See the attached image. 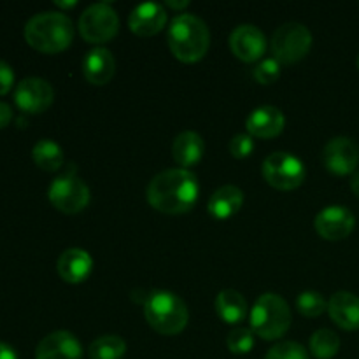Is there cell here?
<instances>
[{
    "label": "cell",
    "mask_w": 359,
    "mask_h": 359,
    "mask_svg": "<svg viewBox=\"0 0 359 359\" xmlns=\"http://www.w3.org/2000/svg\"><path fill=\"white\" fill-rule=\"evenodd\" d=\"M56 6H58V7H69V9H70V7H76L77 6V2H76V0H70V2H62V0H56Z\"/></svg>",
    "instance_id": "d590c367"
},
{
    "label": "cell",
    "mask_w": 359,
    "mask_h": 359,
    "mask_svg": "<svg viewBox=\"0 0 359 359\" xmlns=\"http://www.w3.org/2000/svg\"><path fill=\"white\" fill-rule=\"evenodd\" d=\"M11 119H13V109H11L9 104L0 100V130L6 128L11 123Z\"/></svg>",
    "instance_id": "1f68e13d"
},
{
    "label": "cell",
    "mask_w": 359,
    "mask_h": 359,
    "mask_svg": "<svg viewBox=\"0 0 359 359\" xmlns=\"http://www.w3.org/2000/svg\"><path fill=\"white\" fill-rule=\"evenodd\" d=\"M35 165L46 172H56L63 165V149L51 139H41L32 149Z\"/></svg>",
    "instance_id": "603a6c76"
},
{
    "label": "cell",
    "mask_w": 359,
    "mask_h": 359,
    "mask_svg": "<svg viewBox=\"0 0 359 359\" xmlns=\"http://www.w3.org/2000/svg\"><path fill=\"white\" fill-rule=\"evenodd\" d=\"M226 346L233 354H248L255 347V332L251 328L237 326L226 337Z\"/></svg>",
    "instance_id": "4316f807"
},
{
    "label": "cell",
    "mask_w": 359,
    "mask_h": 359,
    "mask_svg": "<svg viewBox=\"0 0 359 359\" xmlns=\"http://www.w3.org/2000/svg\"><path fill=\"white\" fill-rule=\"evenodd\" d=\"M297 309L300 314L307 316V318H318L323 312L328 311V302L318 291H304L298 294Z\"/></svg>",
    "instance_id": "484cf974"
},
{
    "label": "cell",
    "mask_w": 359,
    "mask_h": 359,
    "mask_svg": "<svg viewBox=\"0 0 359 359\" xmlns=\"http://www.w3.org/2000/svg\"><path fill=\"white\" fill-rule=\"evenodd\" d=\"M188 0H182V2H172V0H168L167 2V6L168 7H174V9H182V7H186L188 6Z\"/></svg>",
    "instance_id": "e575fe53"
},
{
    "label": "cell",
    "mask_w": 359,
    "mask_h": 359,
    "mask_svg": "<svg viewBox=\"0 0 359 359\" xmlns=\"http://www.w3.org/2000/svg\"><path fill=\"white\" fill-rule=\"evenodd\" d=\"M144 316L154 332L167 337L181 333L189 321L184 300L167 290H156L147 294L144 302Z\"/></svg>",
    "instance_id": "277c9868"
},
{
    "label": "cell",
    "mask_w": 359,
    "mask_h": 359,
    "mask_svg": "<svg viewBox=\"0 0 359 359\" xmlns=\"http://www.w3.org/2000/svg\"><path fill=\"white\" fill-rule=\"evenodd\" d=\"M83 346L74 333L58 330L39 342L35 349V359H81Z\"/></svg>",
    "instance_id": "5bb4252c"
},
{
    "label": "cell",
    "mask_w": 359,
    "mask_h": 359,
    "mask_svg": "<svg viewBox=\"0 0 359 359\" xmlns=\"http://www.w3.org/2000/svg\"><path fill=\"white\" fill-rule=\"evenodd\" d=\"M244 203V193L233 184H224L212 193L207 203V210L216 219H228L241 210Z\"/></svg>",
    "instance_id": "ffe728a7"
},
{
    "label": "cell",
    "mask_w": 359,
    "mask_h": 359,
    "mask_svg": "<svg viewBox=\"0 0 359 359\" xmlns=\"http://www.w3.org/2000/svg\"><path fill=\"white\" fill-rule=\"evenodd\" d=\"M49 202L63 214H77L90 203V188L74 174L56 177L49 186Z\"/></svg>",
    "instance_id": "9c48e42d"
},
{
    "label": "cell",
    "mask_w": 359,
    "mask_h": 359,
    "mask_svg": "<svg viewBox=\"0 0 359 359\" xmlns=\"http://www.w3.org/2000/svg\"><path fill=\"white\" fill-rule=\"evenodd\" d=\"M358 67H359V56H358Z\"/></svg>",
    "instance_id": "8d00e7d4"
},
{
    "label": "cell",
    "mask_w": 359,
    "mask_h": 359,
    "mask_svg": "<svg viewBox=\"0 0 359 359\" xmlns=\"http://www.w3.org/2000/svg\"><path fill=\"white\" fill-rule=\"evenodd\" d=\"M351 191L359 198V172H356V174L353 175V179H351Z\"/></svg>",
    "instance_id": "836d02e7"
},
{
    "label": "cell",
    "mask_w": 359,
    "mask_h": 359,
    "mask_svg": "<svg viewBox=\"0 0 359 359\" xmlns=\"http://www.w3.org/2000/svg\"><path fill=\"white\" fill-rule=\"evenodd\" d=\"M172 55L184 63L198 62L210 46V32L205 21L191 13H181L170 21L167 34Z\"/></svg>",
    "instance_id": "7a4b0ae2"
},
{
    "label": "cell",
    "mask_w": 359,
    "mask_h": 359,
    "mask_svg": "<svg viewBox=\"0 0 359 359\" xmlns=\"http://www.w3.org/2000/svg\"><path fill=\"white\" fill-rule=\"evenodd\" d=\"M0 359H18V354L9 344L0 342Z\"/></svg>",
    "instance_id": "d6a6232c"
},
{
    "label": "cell",
    "mask_w": 359,
    "mask_h": 359,
    "mask_svg": "<svg viewBox=\"0 0 359 359\" xmlns=\"http://www.w3.org/2000/svg\"><path fill=\"white\" fill-rule=\"evenodd\" d=\"M25 39L37 51L60 53L74 39L72 20L60 11H42L27 21Z\"/></svg>",
    "instance_id": "3957f363"
},
{
    "label": "cell",
    "mask_w": 359,
    "mask_h": 359,
    "mask_svg": "<svg viewBox=\"0 0 359 359\" xmlns=\"http://www.w3.org/2000/svg\"><path fill=\"white\" fill-rule=\"evenodd\" d=\"M252 76L259 84H272L280 77V63L276 58H265L255 67Z\"/></svg>",
    "instance_id": "f1b7e54d"
},
{
    "label": "cell",
    "mask_w": 359,
    "mask_h": 359,
    "mask_svg": "<svg viewBox=\"0 0 359 359\" xmlns=\"http://www.w3.org/2000/svg\"><path fill=\"white\" fill-rule=\"evenodd\" d=\"M340 349V339L335 332L328 328L318 330L311 337V353L318 359H332Z\"/></svg>",
    "instance_id": "d4e9b609"
},
{
    "label": "cell",
    "mask_w": 359,
    "mask_h": 359,
    "mask_svg": "<svg viewBox=\"0 0 359 359\" xmlns=\"http://www.w3.org/2000/svg\"><path fill=\"white\" fill-rule=\"evenodd\" d=\"M77 28L84 41L91 44H102L111 41L118 34L119 16L109 2L91 4L79 16Z\"/></svg>",
    "instance_id": "52a82bcc"
},
{
    "label": "cell",
    "mask_w": 359,
    "mask_h": 359,
    "mask_svg": "<svg viewBox=\"0 0 359 359\" xmlns=\"http://www.w3.org/2000/svg\"><path fill=\"white\" fill-rule=\"evenodd\" d=\"M91 359H121L126 353V342L119 335H102L88 349Z\"/></svg>",
    "instance_id": "cb8c5ba5"
},
{
    "label": "cell",
    "mask_w": 359,
    "mask_h": 359,
    "mask_svg": "<svg viewBox=\"0 0 359 359\" xmlns=\"http://www.w3.org/2000/svg\"><path fill=\"white\" fill-rule=\"evenodd\" d=\"M55 100V90L42 77H27L20 81L14 90V102L18 107L28 114L44 112Z\"/></svg>",
    "instance_id": "8fae6325"
},
{
    "label": "cell",
    "mask_w": 359,
    "mask_h": 359,
    "mask_svg": "<svg viewBox=\"0 0 359 359\" xmlns=\"http://www.w3.org/2000/svg\"><path fill=\"white\" fill-rule=\"evenodd\" d=\"M216 312L228 325H238L248 316V302L238 291L223 290L216 298Z\"/></svg>",
    "instance_id": "7402d4cb"
},
{
    "label": "cell",
    "mask_w": 359,
    "mask_h": 359,
    "mask_svg": "<svg viewBox=\"0 0 359 359\" xmlns=\"http://www.w3.org/2000/svg\"><path fill=\"white\" fill-rule=\"evenodd\" d=\"M255 149V140L249 133H237L230 140V153L235 158H248Z\"/></svg>",
    "instance_id": "f546056e"
},
{
    "label": "cell",
    "mask_w": 359,
    "mask_h": 359,
    "mask_svg": "<svg viewBox=\"0 0 359 359\" xmlns=\"http://www.w3.org/2000/svg\"><path fill=\"white\" fill-rule=\"evenodd\" d=\"M114 56L105 48L91 49L83 58V74L91 84L102 86V84L109 83L112 76H114Z\"/></svg>",
    "instance_id": "d6986e66"
},
{
    "label": "cell",
    "mask_w": 359,
    "mask_h": 359,
    "mask_svg": "<svg viewBox=\"0 0 359 359\" xmlns=\"http://www.w3.org/2000/svg\"><path fill=\"white\" fill-rule=\"evenodd\" d=\"M312 46V34L305 25L287 21L280 25L272 37L273 58L279 63H297L307 56Z\"/></svg>",
    "instance_id": "8992f818"
},
{
    "label": "cell",
    "mask_w": 359,
    "mask_h": 359,
    "mask_svg": "<svg viewBox=\"0 0 359 359\" xmlns=\"http://www.w3.org/2000/svg\"><path fill=\"white\" fill-rule=\"evenodd\" d=\"M203 153H205V142L200 137V133L193 132V130L181 132L172 144V156L184 168L198 163Z\"/></svg>",
    "instance_id": "44dd1931"
},
{
    "label": "cell",
    "mask_w": 359,
    "mask_h": 359,
    "mask_svg": "<svg viewBox=\"0 0 359 359\" xmlns=\"http://www.w3.org/2000/svg\"><path fill=\"white\" fill-rule=\"evenodd\" d=\"M198 179L188 168H168L151 179L147 202L165 214H182L191 210L198 200Z\"/></svg>",
    "instance_id": "6da1fadb"
},
{
    "label": "cell",
    "mask_w": 359,
    "mask_h": 359,
    "mask_svg": "<svg viewBox=\"0 0 359 359\" xmlns=\"http://www.w3.org/2000/svg\"><path fill=\"white\" fill-rule=\"evenodd\" d=\"M330 318L344 330H359V298L349 291H337L328 302Z\"/></svg>",
    "instance_id": "ac0fdd59"
},
{
    "label": "cell",
    "mask_w": 359,
    "mask_h": 359,
    "mask_svg": "<svg viewBox=\"0 0 359 359\" xmlns=\"http://www.w3.org/2000/svg\"><path fill=\"white\" fill-rule=\"evenodd\" d=\"M265 359H309V354L302 344L279 342L266 353Z\"/></svg>",
    "instance_id": "83f0119b"
},
{
    "label": "cell",
    "mask_w": 359,
    "mask_h": 359,
    "mask_svg": "<svg viewBox=\"0 0 359 359\" xmlns=\"http://www.w3.org/2000/svg\"><path fill=\"white\" fill-rule=\"evenodd\" d=\"M323 165L335 175L353 174L359 165V146L351 137H333L323 149Z\"/></svg>",
    "instance_id": "30bf717a"
},
{
    "label": "cell",
    "mask_w": 359,
    "mask_h": 359,
    "mask_svg": "<svg viewBox=\"0 0 359 359\" xmlns=\"http://www.w3.org/2000/svg\"><path fill=\"white\" fill-rule=\"evenodd\" d=\"M286 125L283 111L273 105H259L245 119V128L249 135L262 137V139H272L279 135Z\"/></svg>",
    "instance_id": "2e32d148"
},
{
    "label": "cell",
    "mask_w": 359,
    "mask_h": 359,
    "mask_svg": "<svg viewBox=\"0 0 359 359\" xmlns=\"http://www.w3.org/2000/svg\"><path fill=\"white\" fill-rule=\"evenodd\" d=\"M167 23L165 7L158 2H144L133 7L128 16V27L139 37H149L158 34Z\"/></svg>",
    "instance_id": "9a60e30c"
},
{
    "label": "cell",
    "mask_w": 359,
    "mask_h": 359,
    "mask_svg": "<svg viewBox=\"0 0 359 359\" xmlns=\"http://www.w3.org/2000/svg\"><path fill=\"white\" fill-rule=\"evenodd\" d=\"M14 84V72L13 67L7 62L0 60V95H6Z\"/></svg>",
    "instance_id": "4dcf8cb0"
},
{
    "label": "cell",
    "mask_w": 359,
    "mask_h": 359,
    "mask_svg": "<svg viewBox=\"0 0 359 359\" xmlns=\"http://www.w3.org/2000/svg\"><path fill=\"white\" fill-rule=\"evenodd\" d=\"M56 270H58L60 277L65 283L77 284L88 279V276L93 270V258L90 252L79 248H70L60 255L58 263H56Z\"/></svg>",
    "instance_id": "e0dca14e"
},
{
    "label": "cell",
    "mask_w": 359,
    "mask_h": 359,
    "mask_svg": "<svg viewBox=\"0 0 359 359\" xmlns=\"http://www.w3.org/2000/svg\"><path fill=\"white\" fill-rule=\"evenodd\" d=\"M316 231L326 241H342L356 226V217L344 205L325 207L314 219Z\"/></svg>",
    "instance_id": "7c38bea8"
},
{
    "label": "cell",
    "mask_w": 359,
    "mask_h": 359,
    "mask_svg": "<svg viewBox=\"0 0 359 359\" xmlns=\"http://www.w3.org/2000/svg\"><path fill=\"white\" fill-rule=\"evenodd\" d=\"M230 48L242 62H256L265 53L266 37L256 25H238L230 34Z\"/></svg>",
    "instance_id": "4fadbf2b"
},
{
    "label": "cell",
    "mask_w": 359,
    "mask_h": 359,
    "mask_svg": "<svg viewBox=\"0 0 359 359\" xmlns=\"http://www.w3.org/2000/svg\"><path fill=\"white\" fill-rule=\"evenodd\" d=\"M263 177L270 186L283 191L298 188L305 181V165L294 154L277 151L269 154L263 161Z\"/></svg>",
    "instance_id": "ba28073f"
},
{
    "label": "cell",
    "mask_w": 359,
    "mask_h": 359,
    "mask_svg": "<svg viewBox=\"0 0 359 359\" xmlns=\"http://www.w3.org/2000/svg\"><path fill=\"white\" fill-rule=\"evenodd\" d=\"M287 302L276 293H263L251 309V330L263 340H277L290 330Z\"/></svg>",
    "instance_id": "5b68a950"
}]
</instances>
